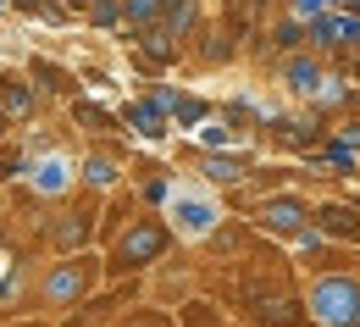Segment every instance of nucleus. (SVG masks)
<instances>
[{"mask_svg":"<svg viewBox=\"0 0 360 327\" xmlns=\"http://www.w3.org/2000/svg\"><path fill=\"white\" fill-rule=\"evenodd\" d=\"M178 250V233L161 211H134L122 222V233L111 244H100V272L105 283H134V278H150L167 255Z\"/></svg>","mask_w":360,"mask_h":327,"instance_id":"f257e3e1","label":"nucleus"},{"mask_svg":"<svg viewBox=\"0 0 360 327\" xmlns=\"http://www.w3.org/2000/svg\"><path fill=\"white\" fill-rule=\"evenodd\" d=\"M105 283L100 272V250H78V255H50L45 267H39V278H34V311H45V316H67L72 305H84L94 288Z\"/></svg>","mask_w":360,"mask_h":327,"instance_id":"f03ea898","label":"nucleus"},{"mask_svg":"<svg viewBox=\"0 0 360 327\" xmlns=\"http://www.w3.org/2000/svg\"><path fill=\"white\" fill-rule=\"evenodd\" d=\"M305 316L311 327H360V272L333 267V272H305Z\"/></svg>","mask_w":360,"mask_h":327,"instance_id":"7ed1b4c3","label":"nucleus"},{"mask_svg":"<svg viewBox=\"0 0 360 327\" xmlns=\"http://www.w3.org/2000/svg\"><path fill=\"white\" fill-rule=\"evenodd\" d=\"M238 311H244L255 327H311L305 300H300V288H288V278H283V283L244 278V283H238Z\"/></svg>","mask_w":360,"mask_h":327,"instance_id":"20e7f679","label":"nucleus"},{"mask_svg":"<svg viewBox=\"0 0 360 327\" xmlns=\"http://www.w3.org/2000/svg\"><path fill=\"white\" fill-rule=\"evenodd\" d=\"M311 211H316V200H305L300 188H271V194H261V200L244 205L250 228L277 238V244H294V238L305 233V228H311Z\"/></svg>","mask_w":360,"mask_h":327,"instance_id":"39448f33","label":"nucleus"},{"mask_svg":"<svg viewBox=\"0 0 360 327\" xmlns=\"http://www.w3.org/2000/svg\"><path fill=\"white\" fill-rule=\"evenodd\" d=\"M50 255H78V250H100V205H94V194H67L61 200V211L50 217Z\"/></svg>","mask_w":360,"mask_h":327,"instance_id":"423d86ee","label":"nucleus"},{"mask_svg":"<svg viewBox=\"0 0 360 327\" xmlns=\"http://www.w3.org/2000/svg\"><path fill=\"white\" fill-rule=\"evenodd\" d=\"M167 222H172V233L178 238H194V244H205V238L217 233V222H222V200H217V188H172V200H167V211H161Z\"/></svg>","mask_w":360,"mask_h":327,"instance_id":"0eeeda50","label":"nucleus"},{"mask_svg":"<svg viewBox=\"0 0 360 327\" xmlns=\"http://www.w3.org/2000/svg\"><path fill=\"white\" fill-rule=\"evenodd\" d=\"M28 194H39L50 205H61L67 194H78V161L61 150V144H45V150H34L28 155Z\"/></svg>","mask_w":360,"mask_h":327,"instance_id":"6e6552de","label":"nucleus"},{"mask_svg":"<svg viewBox=\"0 0 360 327\" xmlns=\"http://www.w3.org/2000/svg\"><path fill=\"white\" fill-rule=\"evenodd\" d=\"M188 167H194V178L205 188L233 194V188H244L255 178V150H250V144H238V150H194Z\"/></svg>","mask_w":360,"mask_h":327,"instance_id":"1a4fd4ad","label":"nucleus"},{"mask_svg":"<svg viewBox=\"0 0 360 327\" xmlns=\"http://www.w3.org/2000/svg\"><path fill=\"white\" fill-rule=\"evenodd\" d=\"M128 184V161H122V150H89L84 161H78V188L94 194V200H111V194H122Z\"/></svg>","mask_w":360,"mask_h":327,"instance_id":"9d476101","label":"nucleus"},{"mask_svg":"<svg viewBox=\"0 0 360 327\" xmlns=\"http://www.w3.org/2000/svg\"><path fill=\"white\" fill-rule=\"evenodd\" d=\"M277 84L294 94V100H305V105H311L316 89L327 84V61H321L316 50H288V56L277 61Z\"/></svg>","mask_w":360,"mask_h":327,"instance_id":"9b49d317","label":"nucleus"},{"mask_svg":"<svg viewBox=\"0 0 360 327\" xmlns=\"http://www.w3.org/2000/svg\"><path fill=\"white\" fill-rule=\"evenodd\" d=\"M311 222L321 233L333 238V244H344V250H360V205L344 194V200H316Z\"/></svg>","mask_w":360,"mask_h":327,"instance_id":"f8f14e48","label":"nucleus"},{"mask_svg":"<svg viewBox=\"0 0 360 327\" xmlns=\"http://www.w3.org/2000/svg\"><path fill=\"white\" fill-rule=\"evenodd\" d=\"M0 111H6V122H11V128L39 117V89H34V78H28V72H0Z\"/></svg>","mask_w":360,"mask_h":327,"instance_id":"ddd939ff","label":"nucleus"},{"mask_svg":"<svg viewBox=\"0 0 360 327\" xmlns=\"http://www.w3.org/2000/svg\"><path fill=\"white\" fill-rule=\"evenodd\" d=\"M117 122H122L134 139H144V144H161L167 134H172V122H167V117H161V111H155L144 94H139V100H128V105L117 111Z\"/></svg>","mask_w":360,"mask_h":327,"instance_id":"4468645a","label":"nucleus"},{"mask_svg":"<svg viewBox=\"0 0 360 327\" xmlns=\"http://www.w3.org/2000/svg\"><path fill=\"white\" fill-rule=\"evenodd\" d=\"M67 117L78 122V128H89L94 139H122V122H117V111H105V105H94V100H67Z\"/></svg>","mask_w":360,"mask_h":327,"instance_id":"2eb2a0df","label":"nucleus"},{"mask_svg":"<svg viewBox=\"0 0 360 327\" xmlns=\"http://www.w3.org/2000/svg\"><path fill=\"white\" fill-rule=\"evenodd\" d=\"M22 72L34 78V89H39V94H61V100H72V94H78V78H72L67 67L45 61V56H28V67H22Z\"/></svg>","mask_w":360,"mask_h":327,"instance_id":"dca6fc26","label":"nucleus"},{"mask_svg":"<svg viewBox=\"0 0 360 327\" xmlns=\"http://www.w3.org/2000/svg\"><path fill=\"white\" fill-rule=\"evenodd\" d=\"M155 28H167L178 45H188V39H194V28H200V0H167Z\"/></svg>","mask_w":360,"mask_h":327,"instance_id":"f3484780","label":"nucleus"},{"mask_svg":"<svg viewBox=\"0 0 360 327\" xmlns=\"http://www.w3.org/2000/svg\"><path fill=\"white\" fill-rule=\"evenodd\" d=\"M311 161H316V167H327L333 178H360V155L349 150V144H338L333 134H327V139L311 150Z\"/></svg>","mask_w":360,"mask_h":327,"instance_id":"a211bd4d","label":"nucleus"},{"mask_svg":"<svg viewBox=\"0 0 360 327\" xmlns=\"http://www.w3.org/2000/svg\"><path fill=\"white\" fill-rule=\"evenodd\" d=\"M172 200V172L167 167H144L139 172V211H167Z\"/></svg>","mask_w":360,"mask_h":327,"instance_id":"6ab92c4d","label":"nucleus"},{"mask_svg":"<svg viewBox=\"0 0 360 327\" xmlns=\"http://www.w3.org/2000/svg\"><path fill=\"white\" fill-rule=\"evenodd\" d=\"M211 117H217V105H211L205 94H188V89H183L178 105H172V128H178V134H194V128L211 122Z\"/></svg>","mask_w":360,"mask_h":327,"instance_id":"aec40b11","label":"nucleus"},{"mask_svg":"<svg viewBox=\"0 0 360 327\" xmlns=\"http://www.w3.org/2000/svg\"><path fill=\"white\" fill-rule=\"evenodd\" d=\"M111 327H178V311H167V305H155V300H134Z\"/></svg>","mask_w":360,"mask_h":327,"instance_id":"412c9836","label":"nucleus"},{"mask_svg":"<svg viewBox=\"0 0 360 327\" xmlns=\"http://www.w3.org/2000/svg\"><path fill=\"white\" fill-rule=\"evenodd\" d=\"M67 11H84L89 28H122V0H67Z\"/></svg>","mask_w":360,"mask_h":327,"instance_id":"4be33fe9","label":"nucleus"},{"mask_svg":"<svg viewBox=\"0 0 360 327\" xmlns=\"http://www.w3.org/2000/svg\"><path fill=\"white\" fill-rule=\"evenodd\" d=\"M161 6H167V0H122V28H128V34L155 28V23H161Z\"/></svg>","mask_w":360,"mask_h":327,"instance_id":"5701e85b","label":"nucleus"},{"mask_svg":"<svg viewBox=\"0 0 360 327\" xmlns=\"http://www.w3.org/2000/svg\"><path fill=\"white\" fill-rule=\"evenodd\" d=\"M194 150H238V128L233 122H200L194 128Z\"/></svg>","mask_w":360,"mask_h":327,"instance_id":"b1692460","label":"nucleus"},{"mask_svg":"<svg viewBox=\"0 0 360 327\" xmlns=\"http://www.w3.org/2000/svg\"><path fill=\"white\" fill-rule=\"evenodd\" d=\"M271 50H277V56H288V50H305V23H300V17H283V23L271 28Z\"/></svg>","mask_w":360,"mask_h":327,"instance_id":"393cba45","label":"nucleus"},{"mask_svg":"<svg viewBox=\"0 0 360 327\" xmlns=\"http://www.w3.org/2000/svg\"><path fill=\"white\" fill-rule=\"evenodd\" d=\"M28 172V150H17V144L6 139L0 144V184H11V178H22Z\"/></svg>","mask_w":360,"mask_h":327,"instance_id":"a878e982","label":"nucleus"},{"mask_svg":"<svg viewBox=\"0 0 360 327\" xmlns=\"http://www.w3.org/2000/svg\"><path fill=\"white\" fill-rule=\"evenodd\" d=\"M178 94H183L178 84H167V78H161V84H150V89H144V100H150V105H155V111L172 122V105H178Z\"/></svg>","mask_w":360,"mask_h":327,"instance_id":"bb28decb","label":"nucleus"},{"mask_svg":"<svg viewBox=\"0 0 360 327\" xmlns=\"http://www.w3.org/2000/svg\"><path fill=\"white\" fill-rule=\"evenodd\" d=\"M327 134H333V139H338V144H349V150H355V155H360V117H355V111H349V117H338V122H333Z\"/></svg>","mask_w":360,"mask_h":327,"instance_id":"cd10ccee","label":"nucleus"},{"mask_svg":"<svg viewBox=\"0 0 360 327\" xmlns=\"http://www.w3.org/2000/svg\"><path fill=\"white\" fill-rule=\"evenodd\" d=\"M327 11V0H288V17H300V23H311Z\"/></svg>","mask_w":360,"mask_h":327,"instance_id":"c85d7f7f","label":"nucleus"},{"mask_svg":"<svg viewBox=\"0 0 360 327\" xmlns=\"http://www.w3.org/2000/svg\"><path fill=\"white\" fill-rule=\"evenodd\" d=\"M0 327H56V316H45V311H28V316H11V322Z\"/></svg>","mask_w":360,"mask_h":327,"instance_id":"c756f323","label":"nucleus"},{"mask_svg":"<svg viewBox=\"0 0 360 327\" xmlns=\"http://www.w3.org/2000/svg\"><path fill=\"white\" fill-rule=\"evenodd\" d=\"M6 6H11L17 17H39V11H45V6H56V0H6Z\"/></svg>","mask_w":360,"mask_h":327,"instance_id":"7c9ffc66","label":"nucleus"},{"mask_svg":"<svg viewBox=\"0 0 360 327\" xmlns=\"http://www.w3.org/2000/svg\"><path fill=\"white\" fill-rule=\"evenodd\" d=\"M11 139V122H6V111H0V144Z\"/></svg>","mask_w":360,"mask_h":327,"instance_id":"2f4dec72","label":"nucleus"},{"mask_svg":"<svg viewBox=\"0 0 360 327\" xmlns=\"http://www.w3.org/2000/svg\"><path fill=\"white\" fill-rule=\"evenodd\" d=\"M349 78H355V89H360V56H355V67H349Z\"/></svg>","mask_w":360,"mask_h":327,"instance_id":"473e14b6","label":"nucleus"}]
</instances>
